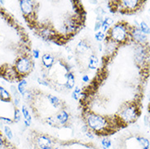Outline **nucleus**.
Here are the masks:
<instances>
[{
  "label": "nucleus",
  "mask_w": 150,
  "mask_h": 149,
  "mask_svg": "<svg viewBox=\"0 0 150 149\" xmlns=\"http://www.w3.org/2000/svg\"><path fill=\"white\" fill-rule=\"evenodd\" d=\"M90 47L85 41H80L76 46V52L80 55H84L89 51Z\"/></svg>",
  "instance_id": "13"
},
{
  "label": "nucleus",
  "mask_w": 150,
  "mask_h": 149,
  "mask_svg": "<svg viewBox=\"0 0 150 149\" xmlns=\"http://www.w3.org/2000/svg\"><path fill=\"white\" fill-rule=\"evenodd\" d=\"M82 95V90L78 86H75V88L73 90L72 94H71V97L74 100H78V99Z\"/></svg>",
  "instance_id": "23"
},
{
  "label": "nucleus",
  "mask_w": 150,
  "mask_h": 149,
  "mask_svg": "<svg viewBox=\"0 0 150 149\" xmlns=\"http://www.w3.org/2000/svg\"><path fill=\"white\" fill-rule=\"evenodd\" d=\"M21 112L23 113V116L25 117V121H24V124L26 125V127L30 126V124H31V121H32V118H31V116L30 114V112L27 109L26 105H23L21 108Z\"/></svg>",
  "instance_id": "16"
},
{
  "label": "nucleus",
  "mask_w": 150,
  "mask_h": 149,
  "mask_svg": "<svg viewBox=\"0 0 150 149\" xmlns=\"http://www.w3.org/2000/svg\"><path fill=\"white\" fill-rule=\"evenodd\" d=\"M42 63L43 66L47 68H51L55 63V58L54 56L49 53H45L44 55H42Z\"/></svg>",
  "instance_id": "10"
},
{
  "label": "nucleus",
  "mask_w": 150,
  "mask_h": 149,
  "mask_svg": "<svg viewBox=\"0 0 150 149\" xmlns=\"http://www.w3.org/2000/svg\"><path fill=\"white\" fill-rule=\"evenodd\" d=\"M56 117L58 124L65 125L69 121V113L65 110H61L58 114H56Z\"/></svg>",
  "instance_id": "12"
},
{
  "label": "nucleus",
  "mask_w": 150,
  "mask_h": 149,
  "mask_svg": "<svg viewBox=\"0 0 150 149\" xmlns=\"http://www.w3.org/2000/svg\"><path fill=\"white\" fill-rule=\"evenodd\" d=\"M105 39H106V34H104V32H102V31H99V32H97L96 34H95V39L97 42H99V43L104 41Z\"/></svg>",
  "instance_id": "25"
},
{
  "label": "nucleus",
  "mask_w": 150,
  "mask_h": 149,
  "mask_svg": "<svg viewBox=\"0 0 150 149\" xmlns=\"http://www.w3.org/2000/svg\"><path fill=\"white\" fill-rule=\"evenodd\" d=\"M0 119L2 120L3 121H4V122H6V123L11 124V123H12V122H13L12 120L9 119V118H7V117H0Z\"/></svg>",
  "instance_id": "34"
},
{
  "label": "nucleus",
  "mask_w": 150,
  "mask_h": 149,
  "mask_svg": "<svg viewBox=\"0 0 150 149\" xmlns=\"http://www.w3.org/2000/svg\"><path fill=\"white\" fill-rule=\"evenodd\" d=\"M38 82H39L40 85H43L44 86H50L48 81L45 80L44 78H42V77H39V78H38Z\"/></svg>",
  "instance_id": "29"
},
{
  "label": "nucleus",
  "mask_w": 150,
  "mask_h": 149,
  "mask_svg": "<svg viewBox=\"0 0 150 149\" xmlns=\"http://www.w3.org/2000/svg\"><path fill=\"white\" fill-rule=\"evenodd\" d=\"M142 3H143L142 1L139 0H124V1H120L118 4L122 8L121 11H123L122 13H128L133 12L134 11L138 10L140 8Z\"/></svg>",
  "instance_id": "6"
},
{
  "label": "nucleus",
  "mask_w": 150,
  "mask_h": 149,
  "mask_svg": "<svg viewBox=\"0 0 150 149\" xmlns=\"http://www.w3.org/2000/svg\"><path fill=\"white\" fill-rule=\"evenodd\" d=\"M22 96H23V98L25 99L26 100H30V99H31V97H32V95H31V94H30V92L29 91V90H26V92L22 95Z\"/></svg>",
  "instance_id": "31"
},
{
  "label": "nucleus",
  "mask_w": 150,
  "mask_h": 149,
  "mask_svg": "<svg viewBox=\"0 0 150 149\" xmlns=\"http://www.w3.org/2000/svg\"><path fill=\"white\" fill-rule=\"evenodd\" d=\"M101 27H102V22L100 21H96L95 23V26H94V31L95 32H99L100 30L101 29Z\"/></svg>",
  "instance_id": "30"
},
{
  "label": "nucleus",
  "mask_w": 150,
  "mask_h": 149,
  "mask_svg": "<svg viewBox=\"0 0 150 149\" xmlns=\"http://www.w3.org/2000/svg\"><path fill=\"white\" fill-rule=\"evenodd\" d=\"M47 123L49 125V126H51L52 127H54V126H57V120H56V116L55 117H49L47 119Z\"/></svg>",
  "instance_id": "27"
},
{
  "label": "nucleus",
  "mask_w": 150,
  "mask_h": 149,
  "mask_svg": "<svg viewBox=\"0 0 150 149\" xmlns=\"http://www.w3.org/2000/svg\"><path fill=\"white\" fill-rule=\"evenodd\" d=\"M140 30H141V32L143 34H144L145 35L150 34V27L148 26V24L144 21H141L140 23Z\"/></svg>",
  "instance_id": "22"
},
{
  "label": "nucleus",
  "mask_w": 150,
  "mask_h": 149,
  "mask_svg": "<svg viewBox=\"0 0 150 149\" xmlns=\"http://www.w3.org/2000/svg\"><path fill=\"white\" fill-rule=\"evenodd\" d=\"M33 55H34V57H35V59H39V56H40L39 50H38V49H35V50H33Z\"/></svg>",
  "instance_id": "33"
},
{
  "label": "nucleus",
  "mask_w": 150,
  "mask_h": 149,
  "mask_svg": "<svg viewBox=\"0 0 150 149\" xmlns=\"http://www.w3.org/2000/svg\"><path fill=\"white\" fill-rule=\"evenodd\" d=\"M20 8L26 17H30L33 15L35 11V3L32 1L23 0L20 1Z\"/></svg>",
  "instance_id": "9"
},
{
  "label": "nucleus",
  "mask_w": 150,
  "mask_h": 149,
  "mask_svg": "<svg viewBox=\"0 0 150 149\" xmlns=\"http://www.w3.org/2000/svg\"><path fill=\"white\" fill-rule=\"evenodd\" d=\"M149 102H150V94H149Z\"/></svg>",
  "instance_id": "40"
},
{
  "label": "nucleus",
  "mask_w": 150,
  "mask_h": 149,
  "mask_svg": "<svg viewBox=\"0 0 150 149\" xmlns=\"http://www.w3.org/2000/svg\"><path fill=\"white\" fill-rule=\"evenodd\" d=\"M21 113L17 108H15V111H14V121L19 122L21 121Z\"/></svg>",
  "instance_id": "28"
},
{
  "label": "nucleus",
  "mask_w": 150,
  "mask_h": 149,
  "mask_svg": "<svg viewBox=\"0 0 150 149\" xmlns=\"http://www.w3.org/2000/svg\"><path fill=\"white\" fill-rule=\"evenodd\" d=\"M26 86H27V81H26L25 79L21 80V81L18 83L17 90H18V91H19V93L21 95L26 92Z\"/></svg>",
  "instance_id": "21"
},
{
  "label": "nucleus",
  "mask_w": 150,
  "mask_h": 149,
  "mask_svg": "<svg viewBox=\"0 0 150 149\" xmlns=\"http://www.w3.org/2000/svg\"><path fill=\"white\" fill-rule=\"evenodd\" d=\"M11 92L12 93L13 97H14V103L17 105V107L19 105V103L21 102V97H20V93L17 89V87H15L14 86H11Z\"/></svg>",
  "instance_id": "19"
},
{
  "label": "nucleus",
  "mask_w": 150,
  "mask_h": 149,
  "mask_svg": "<svg viewBox=\"0 0 150 149\" xmlns=\"http://www.w3.org/2000/svg\"><path fill=\"white\" fill-rule=\"evenodd\" d=\"M99 66V59L97 55L95 54L91 55L88 57V62H87V68L90 70H95Z\"/></svg>",
  "instance_id": "11"
},
{
  "label": "nucleus",
  "mask_w": 150,
  "mask_h": 149,
  "mask_svg": "<svg viewBox=\"0 0 150 149\" xmlns=\"http://www.w3.org/2000/svg\"><path fill=\"white\" fill-rule=\"evenodd\" d=\"M149 118L148 116H145L144 117V125H145L146 126L149 125Z\"/></svg>",
  "instance_id": "37"
},
{
  "label": "nucleus",
  "mask_w": 150,
  "mask_h": 149,
  "mask_svg": "<svg viewBox=\"0 0 150 149\" xmlns=\"http://www.w3.org/2000/svg\"><path fill=\"white\" fill-rule=\"evenodd\" d=\"M36 144L39 149H54L53 140L47 135H40L37 137Z\"/></svg>",
  "instance_id": "7"
},
{
  "label": "nucleus",
  "mask_w": 150,
  "mask_h": 149,
  "mask_svg": "<svg viewBox=\"0 0 150 149\" xmlns=\"http://www.w3.org/2000/svg\"><path fill=\"white\" fill-rule=\"evenodd\" d=\"M113 24V20L110 18V17H104L103 22H102V32H104V34L108 32V30L110 29V26Z\"/></svg>",
  "instance_id": "17"
},
{
  "label": "nucleus",
  "mask_w": 150,
  "mask_h": 149,
  "mask_svg": "<svg viewBox=\"0 0 150 149\" xmlns=\"http://www.w3.org/2000/svg\"><path fill=\"white\" fill-rule=\"evenodd\" d=\"M135 140L138 143L139 146L141 149H149L150 148V141L143 136H137L135 138Z\"/></svg>",
  "instance_id": "15"
},
{
  "label": "nucleus",
  "mask_w": 150,
  "mask_h": 149,
  "mask_svg": "<svg viewBox=\"0 0 150 149\" xmlns=\"http://www.w3.org/2000/svg\"><path fill=\"white\" fill-rule=\"evenodd\" d=\"M95 13L97 16H104L105 14V12L102 8H97L95 9Z\"/></svg>",
  "instance_id": "32"
},
{
  "label": "nucleus",
  "mask_w": 150,
  "mask_h": 149,
  "mask_svg": "<svg viewBox=\"0 0 150 149\" xmlns=\"http://www.w3.org/2000/svg\"><path fill=\"white\" fill-rule=\"evenodd\" d=\"M34 67V62L29 56H21L16 61V72L20 75H27Z\"/></svg>",
  "instance_id": "4"
},
{
  "label": "nucleus",
  "mask_w": 150,
  "mask_h": 149,
  "mask_svg": "<svg viewBox=\"0 0 150 149\" xmlns=\"http://www.w3.org/2000/svg\"><path fill=\"white\" fill-rule=\"evenodd\" d=\"M101 145H102V148L104 149H109L112 146V141L109 138H104L101 140Z\"/></svg>",
  "instance_id": "24"
},
{
  "label": "nucleus",
  "mask_w": 150,
  "mask_h": 149,
  "mask_svg": "<svg viewBox=\"0 0 150 149\" xmlns=\"http://www.w3.org/2000/svg\"><path fill=\"white\" fill-rule=\"evenodd\" d=\"M140 114L139 107L135 103H128L126 105L121 108L120 112H118V117L121 123L130 124L136 121Z\"/></svg>",
  "instance_id": "3"
},
{
  "label": "nucleus",
  "mask_w": 150,
  "mask_h": 149,
  "mask_svg": "<svg viewBox=\"0 0 150 149\" xmlns=\"http://www.w3.org/2000/svg\"><path fill=\"white\" fill-rule=\"evenodd\" d=\"M54 149H62V148H60V147H56V148H54Z\"/></svg>",
  "instance_id": "38"
},
{
  "label": "nucleus",
  "mask_w": 150,
  "mask_h": 149,
  "mask_svg": "<svg viewBox=\"0 0 150 149\" xmlns=\"http://www.w3.org/2000/svg\"><path fill=\"white\" fill-rule=\"evenodd\" d=\"M82 80L84 81V82H88V81H90V78L88 77V75L84 74V75H82Z\"/></svg>",
  "instance_id": "36"
},
{
  "label": "nucleus",
  "mask_w": 150,
  "mask_h": 149,
  "mask_svg": "<svg viewBox=\"0 0 150 149\" xmlns=\"http://www.w3.org/2000/svg\"><path fill=\"white\" fill-rule=\"evenodd\" d=\"M5 144V139L3 137V135L0 133V148H2L3 146H4Z\"/></svg>",
  "instance_id": "35"
},
{
  "label": "nucleus",
  "mask_w": 150,
  "mask_h": 149,
  "mask_svg": "<svg viewBox=\"0 0 150 149\" xmlns=\"http://www.w3.org/2000/svg\"><path fill=\"white\" fill-rule=\"evenodd\" d=\"M0 99L3 101L11 100V95L9 94L8 91L3 86H0Z\"/></svg>",
  "instance_id": "20"
},
{
  "label": "nucleus",
  "mask_w": 150,
  "mask_h": 149,
  "mask_svg": "<svg viewBox=\"0 0 150 149\" xmlns=\"http://www.w3.org/2000/svg\"><path fill=\"white\" fill-rule=\"evenodd\" d=\"M85 119L89 130L95 134L101 135L103 133H105L104 135H106L111 128V126L109 125V120H108L106 117L97 113L87 112L86 113Z\"/></svg>",
  "instance_id": "1"
},
{
  "label": "nucleus",
  "mask_w": 150,
  "mask_h": 149,
  "mask_svg": "<svg viewBox=\"0 0 150 149\" xmlns=\"http://www.w3.org/2000/svg\"><path fill=\"white\" fill-rule=\"evenodd\" d=\"M47 98L49 99V102L52 104V106L54 107L55 108H57L61 105V100L58 97H56L55 95H48Z\"/></svg>",
  "instance_id": "18"
},
{
  "label": "nucleus",
  "mask_w": 150,
  "mask_h": 149,
  "mask_svg": "<svg viewBox=\"0 0 150 149\" xmlns=\"http://www.w3.org/2000/svg\"><path fill=\"white\" fill-rule=\"evenodd\" d=\"M3 149H10V148H3Z\"/></svg>",
  "instance_id": "39"
},
{
  "label": "nucleus",
  "mask_w": 150,
  "mask_h": 149,
  "mask_svg": "<svg viewBox=\"0 0 150 149\" xmlns=\"http://www.w3.org/2000/svg\"><path fill=\"white\" fill-rule=\"evenodd\" d=\"M4 134L6 137L9 140H12L13 138V134H12V129L8 126H4Z\"/></svg>",
  "instance_id": "26"
},
{
  "label": "nucleus",
  "mask_w": 150,
  "mask_h": 149,
  "mask_svg": "<svg viewBox=\"0 0 150 149\" xmlns=\"http://www.w3.org/2000/svg\"><path fill=\"white\" fill-rule=\"evenodd\" d=\"M131 29L128 27V24L124 22H118L108 30L106 39L111 40L117 44L126 43L131 37Z\"/></svg>",
  "instance_id": "2"
},
{
  "label": "nucleus",
  "mask_w": 150,
  "mask_h": 149,
  "mask_svg": "<svg viewBox=\"0 0 150 149\" xmlns=\"http://www.w3.org/2000/svg\"><path fill=\"white\" fill-rule=\"evenodd\" d=\"M66 81H65V86L69 90L73 89L75 86V77L71 72H69L66 73Z\"/></svg>",
  "instance_id": "14"
},
{
  "label": "nucleus",
  "mask_w": 150,
  "mask_h": 149,
  "mask_svg": "<svg viewBox=\"0 0 150 149\" xmlns=\"http://www.w3.org/2000/svg\"><path fill=\"white\" fill-rule=\"evenodd\" d=\"M148 54H149L148 49L144 45L138 44L135 50V55H134L135 63L140 66H142L143 64H145L148 58Z\"/></svg>",
  "instance_id": "5"
},
{
  "label": "nucleus",
  "mask_w": 150,
  "mask_h": 149,
  "mask_svg": "<svg viewBox=\"0 0 150 149\" xmlns=\"http://www.w3.org/2000/svg\"><path fill=\"white\" fill-rule=\"evenodd\" d=\"M130 35H131V38L133 41H135L138 44L144 45V43H146L147 40H148L147 35L143 34L139 27H134L132 29H131Z\"/></svg>",
  "instance_id": "8"
}]
</instances>
